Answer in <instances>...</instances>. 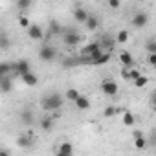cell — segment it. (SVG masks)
Returning <instances> with one entry per match:
<instances>
[{
	"instance_id": "cell-19",
	"label": "cell",
	"mask_w": 156,
	"mask_h": 156,
	"mask_svg": "<svg viewBox=\"0 0 156 156\" xmlns=\"http://www.w3.org/2000/svg\"><path fill=\"white\" fill-rule=\"evenodd\" d=\"M17 145L19 147H31V136H19L17 138Z\"/></svg>"
},
{
	"instance_id": "cell-18",
	"label": "cell",
	"mask_w": 156,
	"mask_h": 156,
	"mask_svg": "<svg viewBox=\"0 0 156 156\" xmlns=\"http://www.w3.org/2000/svg\"><path fill=\"white\" fill-rule=\"evenodd\" d=\"M9 46H11V41H9V37H8L6 33H2V31H0V50H9Z\"/></svg>"
},
{
	"instance_id": "cell-9",
	"label": "cell",
	"mask_w": 156,
	"mask_h": 156,
	"mask_svg": "<svg viewBox=\"0 0 156 156\" xmlns=\"http://www.w3.org/2000/svg\"><path fill=\"white\" fill-rule=\"evenodd\" d=\"M119 62H121L125 68H132V66H134V57H132V53H129V51H119Z\"/></svg>"
},
{
	"instance_id": "cell-10",
	"label": "cell",
	"mask_w": 156,
	"mask_h": 156,
	"mask_svg": "<svg viewBox=\"0 0 156 156\" xmlns=\"http://www.w3.org/2000/svg\"><path fill=\"white\" fill-rule=\"evenodd\" d=\"M55 152H57L59 156H70V154H73V147H72L70 141H62V143L57 147Z\"/></svg>"
},
{
	"instance_id": "cell-17",
	"label": "cell",
	"mask_w": 156,
	"mask_h": 156,
	"mask_svg": "<svg viewBox=\"0 0 156 156\" xmlns=\"http://www.w3.org/2000/svg\"><path fill=\"white\" fill-rule=\"evenodd\" d=\"M51 127H53V118L46 116V118H42V119H41V129H42L44 132L51 130Z\"/></svg>"
},
{
	"instance_id": "cell-20",
	"label": "cell",
	"mask_w": 156,
	"mask_h": 156,
	"mask_svg": "<svg viewBox=\"0 0 156 156\" xmlns=\"http://www.w3.org/2000/svg\"><path fill=\"white\" fill-rule=\"evenodd\" d=\"M127 41H129V31H127V30H119V31H118V35H116V42L125 44Z\"/></svg>"
},
{
	"instance_id": "cell-13",
	"label": "cell",
	"mask_w": 156,
	"mask_h": 156,
	"mask_svg": "<svg viewBox=\"0 0 156 156\" xmlns=\"http://www.w3.org/2000/svg\"><path fill=\"white\" fill-rule=\"evenodd\" d=\"M110 57H112V53H110V51H103L101 55H98L96 59H92V61H90V64H96V66H101V64H107V62L110 61Z\"/></svg>"
},
{
	"instance_id": "cell-24",
	"label": "cell",
	"mask_w": 156,
	"mask_h": 156,
	"mask_svg": "<svg viewBox=\"0 0 156 156\" xmlns=\"http://www.w3.org/2000/svg\"><path fill=\"white\" fill-rule=\"evenodd\" d=\"M134 147H136V149H145V147H147V140L143 138V134L134 138Z\"/></svg>"
},
{
	"instance_id": "cell-32",
	"label": "cell",
	"mask_w": 156,
	"mask_h": 156,
	"mask_svg": "<svg viewBox=\"0 0 156 156\" xmlns=\"http://www.w3.org/2000/svg\"><path fill=\"white\" fill-rule=\"evenodd\" d=\"M108 6H110L112 9H119L121 2H119V0H108Z\"/></svg>"
},
{
	"instance_id": "cell-22",
	"label": "cell",
	"mask_w": 156,
	"mask_h": 156,
	"mask_svg": "<svg viewBox=\"0 0 156 156\" xmlns=\"http://www.w3.org/2000/svg\"><path fill=\"white\" fill-rule=\"evenodd\" d=\"M132 83H134V87H136V88H143V87L149 83V79H147L145 75H138V77H136V79H134Z\"/></svg>"
},
{
	"instance_id": "cell-4",
	"label": "cell",
	"mask_w": 156,
	"mask_h": 156,
	"mask_svg": "<svg viewBox=\"0 0 156 156\" xmlns=\"http://www.w3.org/2000/svg\"><path fill=\"white\" fill-rule=\"evenodd\" d=\"M39 57H41L42 61L50 62V61H53V59L57 57V50H55L53 46H50V44H44V46L39 50Z\"/></svg>"
},
{
	"instance_id": "cell-2",
	"label": "cell",
	"mask_w": 156,
	"mask_h": 156,
	"mask_svg": "<svg viewBox=\"0 0 156 156\" xmlns=\"http://www.w3.org/2000/svg\"><path fill=\"white\" fill-rule=\"evenodd\" d=\"M62 41H64L66 46H77V44L83 42V37H81V33H77L75 30H68L64 33V39Z\"/></svg>"
},
{
	"instance_id": "cell-8",
	"label": "cell",
	"mask_w": 156,
	"mask_h": 156,
	"mask_svg": "<svg viewBox=\"0 0 156 156\" xmlns=\"http://www.w3.org/2000/svg\"><path fill=\"white\" fill-rule=\"evenodd\" d=\"M73 103H75V108H77V110H88V108H90V99H88L87 96H83V94L77 96V99H75Z\"/></svg>"
},
{
	"instance_id": "cell-28",
	"label": "cell",
	"mask_w": 156,
	"mask_h": 156,
	"mask_svg": "<svg viewBox=\"0 0 156 156\" xmlns=\"http://www.w3.org/2000/svg\"><path fill=\"white\" fill-rule=\"evenodd\" d=\"M30 6H31V0H17V8H19L20 11L30 9Z\"/></svg>"
},
{
	"instance_id": "cell-35",
	"label": "cell",
	"mask_w": 156,
	"mask_h": 156,
	"mask_svg": "<svg viewBox=\"0 0 156 156\" xmlns=\"http://www.w3.org/2000/svg\"><path fill=\"white\" fill-rule=\"evenodd\" d=\"M2 77H6V75H4V73H0V79H2Z\"/></svg>"
},
{
	"instance_id": "cell-14",
	"label": "cell",
	"mask_w": 156,
	"mask_h": 156,
	"mask_svg": "<svg viewBox=\"0 0 156 156\" xmlns=\"http://www.w3.org/2000/svg\"><path fill=\"white\" fill-rule=\"evenodd\" d=\"M11 88H13V81L9 79L8 75L2 77V79H0V92H2V94H8Z\"/></svg>"
},
{
	"instance_id": "cell-26",
	"label": "cell",
	"mask_w": 156,
	"mask_h": 156,
	"mask_svg": "<svg viewBox=\"0 0 156 156\" xmlns=\"http://www.w3.org/2000/svg\"><path fill=\"white\" fill-rule=\"evenodd\" d=\"M61 31H62V28H61V24H59L57 20L50 22V33H53V35H59Z\"/></svg>"
},
{
	"instance_id": "cell-30",
	"label": "cell",
	"mask_w": 156,
	"mask_h": 156,
	"mask_svg": "<svg viewBox=\"0 0 156 156\" xmlns=\"http://www.w3.org/2000/svg\"><path fill=\"white\" fill-rule=\"evenodd\" d=\"M19 24H20V28H28L31 22H30V19H28V17H24V15H22V17L19 19Z\"/></svg>"
},
{
	"instance_id": "cell-25",
	"label": "cell",
	"mask_w": 156,
	"mask_h": 156,
	"mask_svg": "<svg viewBox=\"0 0 156 156\" xmlns=\"http://www.w3.org/2000/svg\"><path fill=\"white\" fill-rule=\"evenodd\" d=\"M9 72H13V62H0V73L8 75Z\"/></svg>"
},
{
	"instance_id": "cell-12",
	"label": "cell",
	"mask_w": 156,
	"mask_h": 156,
	"mask_svg": "<svg viewBox=\"0 0 156 156\" xmlns=\"http://www.w3.org/2000/svg\"><path fill=\"white\" fill-rule=\"evenodd\" d=\"M13 72H17L19 75H20V73L30 72V62H28V61H24V59H20V61L13 62Z\"/></svg>"
},
{
	"instance_id": "cell-23",
	"label": "cell",
	"mask_w": 156,
	"mask_h": 156,
	"mask_svg": "<svg viewBox=\"0 0 156 156\" xmlns=\"http://www.w3.org/2000/svg\"><path fill=\"white\" fill-rule=\"evenodd\" d=\"M123 123H125V125H127V127H132V125H134V123H136V119H134V114H132V112H129V110H127V112H125V114H123Z\"/></svg>"
},
{
	"instance_id": "cell-3",
	"label": "cell",
	"mask_w": 156,
	"mask_h": 156,
	"mask_svg": "<svg viewBox=\"0 0 156 156\" xmlns=\"http://www.w3.org/2000/svg\"><path fill=\"white\" fill-rule=\"evenodd\" d=\"M118 83H114L112 79H105V81H101V92L105 94V96H108V98H114L116 94H118Z\"/></svg>"
},
{
	"instance_id": "cell-21",
	"label": "cell",
	"mask_w": 156,
	"mask_h": 156,
	"mask_svg": "<svg viewBox=\"0 0 156 156\" xmlns=\"http://www.w3.org/2000/svg\"><path fill=\"white\" fill-rule=\"evenodd\" d=\"M79 94H81V92L77 90V88H68V90H66V94H64V98H66L68 101H75Z\"/></svg>"
},
{
	"instance_id": "cell-16",
	"label": "cell",
	"mask_w": 156,
	"mask_h": 156,
	"mask_svg": "<svg viewBox=\"0 0 156 156\" xmlns=\"http://www.w3.org/2000/svg\"><path fill=\"white\" fill-rule=\"evenodd\" d=\"M85 26H87V30H90V31H96V30H98V26H99V20H98L96 17L88 15V19L85 20Z\"/></svg>"
},
{
	"instance_id": "cell-1",
	"label": "cell",
	"mask_w": 156,
	"mask_h": 156,
	"mask_svg": "<svg viewBox=\"0 0 156 156\" xmlns=\"http://www.w3.org/2000/svg\"><path fill=\"white\" fill-rule=\"evenodd\" d=\"M62 105H64V98H62L61 94L44 96L42 101H41V107H42V110H46V112H55V110H59Z\"/></svg>"
},
{
	"instance_id": "cell-31",
	"label": "cell",
	"mask_w": 156,
	"mask_h": 156,
	"mask_svg": "<svg viewBox=\"0 0 156 156\" xmlns=\"http://www.w3.org/2000/svg\"><path fill=\"white\" fill-rule=\"evenodd\" d=\"M116 112H118V108H116V107H107V108H105V116H107V118L114 116Z\"/></svg>"
},
{
	"instance_id": "cell-29",
	"label": "cell",
	"mask_w": 156,
	"mask_h": 156,
	"mask_svg": "<svg viewBox=\"0 0 156 156\" xmlns=\"http://www.w3.org/2000/svg\"><path fill=\"white\" fill-rule=\"evenodd\" d=\"M138 75H141V73H140V70H134V68H130V70H129V81H134Z\"/></svg>"
},
{
	"instance_id": "cell-27",
	"label": "cell",
	"mask_w": 156,
	"mask_h": 156,
	"mask_svg": "<svg viewBox=\"0 0 156 156\" xmlns=\"http://www.w3.org/2000/svg\"><path fill=\"white\" fill-rule=\"evenodd\" d=\"M145 50H147V53H156V41L154 39H149L145 42Z\"/></svg>"
},
{
	"instance_id": "cell-6",
	"label": "cell",
	"mask_w": 156,
	"mask_h": 156,
	"mask_svg": "<svg viewBox=\"0 0 156 156\" xmlns=\"http://www.w3.org/2000/svg\"><path fill=\"white\" fill-rule=\"evenodd\" d=\"M147 24H149V15H147V13L140 11V13H136V15L132 17V26H134V28H145Z\"/></svg>"
},
{
	"instance_id": "cell-34",
	"label": "cell",
	"mask_w": 156,
	"mask_h": 156,
	"mask_svg": "<svg viewBox=\"0 0 156 156\" xmlns=\"http://www.w3.org/2000/svg\"><path fill=\"white\" fill-rule=\"evenodd\" d=\"M121 77H123V79H127V81H129V70H123V72H121Z\"/></svg>"
},
{
	"instance_id": "cell-33",
	"label": "cell",
	"mask_w": 156,
	"mask_h": 156,
	"mask_svg": "<svg viewBox=\"0 0 156 156\" xmlns=\"http://www.w3.org/2000/svg\"><path fill=\"white\" fill-rule=\"evenodd\" d=\"M147 61H149V64H151V66H156V53H149Z\"/></svg>"
},
{
	"instance_id": "cell-15",
	"label": "cell",
	"mask_w": 156,
	"mask_h": 156,
	"mask_svg": "<svg viewBox=\"0 0 156 156\" xmlns=\"http://www.w3.org/2000/svg\"><path fill=\"white\" fill-rule=\"evenodd\" d=\"M20 119H22V123H24V125H28V127H30V125H33L35 116H33V112H31V110H28V108H26V110H22Z\"/></svg>"
},
{
	"instance_id": "cell-5",
	"label": "cell",
	"mask_w": 156,
	"mask_h": 156,
	"mask_svg": "<svg viewBox=\"0 0 156 156\" xmlns=\"http://www.w3.org/2000/svg\"><path fill=\"white\" fill-rule=\"evenodd\" d=\"M28 35L31 41H44V31L39 24H30L28 26Z\"/></svg>"
},
{
	"instance_id": "cell-7",
	"label": "cell",
	"mask_w": 156,
	"mask_h": 156,
	"mask_svg": "<svg viewBox=\"0 0 156 156\" xmlns=\"http://www.w3.org/2000/svg\"><path fill=\"white\" fill-rule=\"evenodd\" d=\"M20 79H22V83H24L26 87H35V85L39 83V77H37L35 73H31V70L26 72V73H20Z\"/></svg>"
},
{
	"instance_id": "cell-11",
	"label": "cell",
	"mask_w": 156,
	"mask_h": 156,
	"mask_svg": "<svg viewBox=\"0 0 156 156\" xmlns=\"http://www.w3.org/2000/svg\"><path fill=\"white\" fill-rule=\"evenodd\" d=\"M88 19V11L83 9V8H75L73 9V20L79 22V24H85V20Z\"/></svg>"
}]
</instances>
